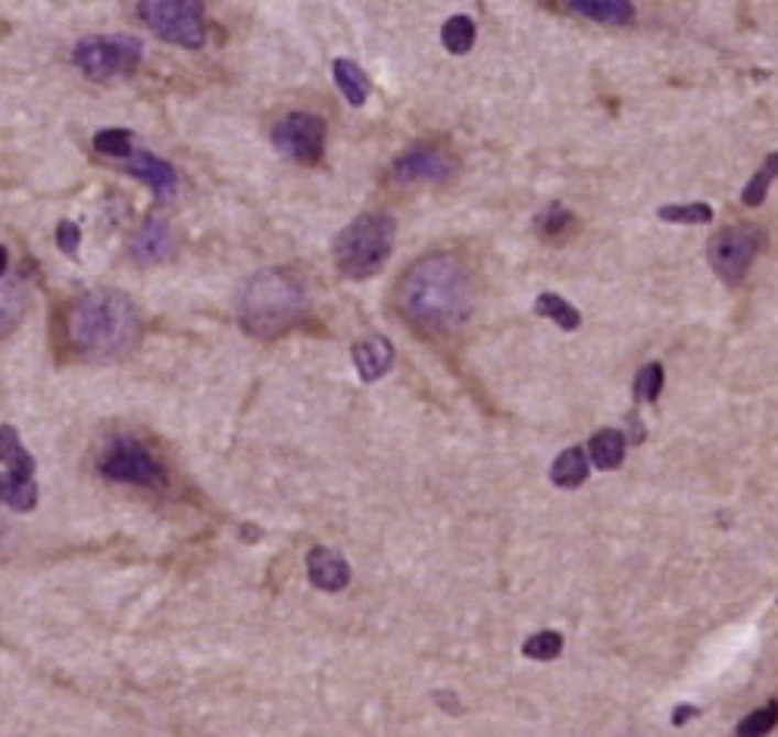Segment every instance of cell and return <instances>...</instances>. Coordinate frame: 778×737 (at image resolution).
<instances>
[{"label": "cell", "mask_w": 778, "mask_h": 737, "mask_svg": "<svg viewBox=\"0 0 778 737\" xmlns=\"http://www.w3.org/2000/svg\"><path fill=\"white\" fill-rule=\"evenodd\" d=\"M132 141L135 135L129 129H103L95 135V151L110 160H129L132 156Z\"/></svg>", "instance_id": "27"}, {"label": "cell", "mask_w": 778, "mask_h": 737, "mask_svg": "<svg viewBox=\"0 0 778 737\" xmlns=\"http://www.w3.org/2000/svg\"><path fill=\"white\" fill-rule=\"evenodd\" d=\"M572 226H576V216L569 213L563 204H550L535 219V232L541 238H563V234L572 232Z\"/></svg>", "instance_id": "25"}, {"label": "cell", "mask_w": 778, "mask_h": 737, "mask_svg": "<svg viewBox=\"0 0 778 737\" xmlns=\"http://www.w3.org/2000/svg\"><path fill=\"white\" fill-rule=\"evenodd\" d=\"M625 460V435L616 428H601L591 441H588V463H594L603 472L623 466Z\"/></svg>", "instance_id": "18"}, {"label": "cell", "mask_w": 778, "mask_h": 737, "mask_svg": "<svg viewBox=\"0 0 778 737\" xmlns=\"http://www.w3.org/2000/svg\"><path fill=\"white\" fill-rule=\"evenodd\" d=\"M523 653H526L528 660L538 662L557 660V657L563 653V635H560V631H538V635H532V638L523 644Z\"/></svg>", "instance_id": "28"}, {"label": "cell", "mask_w": 778, "mask_h": 737, "mask_svg": "<svg viewBox=\"0 0 778 737\" xmlns=\"http://www.w3.org/2000/svg\"><path fill=\"white\" fill-rule=\"evenodd\" d=\"M100 475L107 482L135 487H163L166 485V466L144 441H138L132 435L117 438L113 444L100 453Z\"/></svg>", "instance_id": "6"}, {"label": "cell", "mask_w": 778, "mask_h": 737, "mask_svg": "<svg viewBox=\"0 0 778 737\" xmlns=\"http://www.w3.org/2000/svg\"><path fill=\"white\" fill-rule=\"evenodd\" d=\"M273 144L300 166H316L326 154V122L316 113H288L275 122Z\"/></svg>", "instance_id": "9"}, {"label": "cell", "mask_w": 778, "mask_h": 737, "mask_svg": "<svg viewBox=\"0 0 778 737\" xmlns=\"http://www.w3.org/2000/svg\"><path fill=\"white\" fill-rule=\"evenodd\" d=\"M331 73H335V85H338V91L348 98L351 107H363V103L370 100V91H372L370 76H366L353 59H335Z\"/></svg>", "instance_id": "19"}, {"label": "cell", "mask_w": 778, "mask_h": 737, "mask_svg": "<svg viewBox=\"0 0 778 737\" xmlns=\"http://www.w3.org/2000/svg\"><path fill=\"white\" fill-rule=\"evenodd\" d=\"M307 575H310L313 587L338 594L351 584V565L331 547H313L307 553Z\"/></svg>", "instance_id": "11"}, {"label": "cell", "mask_w": 778, "mask_h": 737, "mask_svg": "<svg viewBox=\"0 0 778 737\" xmlns=\"http://www.w3.org/2000/svg\"><path fill=\"white\" fill-rule=\"evenodd\" d=\"M662 222H684V226H706L713 222V207L710 204H666L660 207Z\"/></svg>", "instance_id": "26"}, {"label": "cell", "mask_w": 778, "mask_h": 737, "mask_svg": "<svg viewBox=\"0 0 778 737\" xmlns=\"http://www.w3.org/2000/svg\"><path fill=\"white\" fill-rule=\"evenodd\" d=\"M569 13L601 25H628L635 20V3L628 0H569Z\"/></svg>", "instance_id": "16"}, {"label": "cell", "mask_w": 778, "mask_h": 737, "mask_svg": "<svg viewBox=\"0 0 778 737\" xmlns=\"http://www.w3.org/2000/svg\"><path fill=\"white\" fill-rule=\"evenodd\" d=\"M138 16L156 38L197 51L207 41L204 3L197 0H144L138 3Z\"/></svg>", "instance_id": "5"}, {"label": "cell", "mask_w": 778, "mask_h": 737, "mask_svg": "<svg viewBox=\"0 0 778 737\" xmlns=\"http://www.w3.org/2000/svg\"><path fill=\"white\" fill-rule=\"evenodd\" d=\"M304 312H307V288L304 278L288 266L260 270L248 278L238 297L241 329L263 341L300 326Z\"/></svg>", "instance_id": "3"}, {"label": "cell", "mask_w": 778, "mask_h": 737, "mask_svg": "<svg viewBox=\"0 0 778 737\" xmlns=\"http://www.w3.org/2000/svg\"><path fill=\"white\" fill-rule=\"evenodd\" d=\"M7 263H10V256H7V248L0 244V278H3V272H7Z\"/></svg>", "instance_id": "33"}, {"label": "cell", "mask_w": 778, "mask_h": 737, "mask_svg": "<svg viewBox=\"0 0 778 737\" xmlns=\"http://www.w3.org/2000/svg\"><path fill=\"white\" fill-rule=\"evenodd\" d=\"M141 312L129 294L113 288L85 292L66 312V341L85 360L129 356L141 341Z\"/></svg>", "instance_id": "2"}, {"label": "cell", "mask_w": 778, "mask_h": 737, "mask_svg": "<svg viewBox=\"0 0 778 737\" xmlns=\"http://www.w3.org/2000/svg\"><path fill=\"white\" fill-rule=\"evenodd\" d=\"M0 504L17 509V513H32L39 506L35 472H13V469H7L0 475Z\"/></svg>", "instance_id": "15"}, {"label": "cell", "mask_w": 778, "mask_h": 737, "mask_svg": "<svg viewBox=\"0 0 778 737\" xmlns=\"http://www.w3.org/2000/svg\"><path fill=\"white\" fill-rule=\"evenodd\" d=\"M776 175H778V154H769L766 156V163H763L757 173L750 175V182L744 185V191H741V204H744V207H763V204H766V195H769V188H772V182H776Z\"/></svg>", "instance_id": "22"}, {"label": "cell", "mask_w": 778, "mask_h": 737, "mask_svg": "<svg viewBox=\"0 0 778 737\" xmlns=\"http://www.w3.org/2000/svg\"><path fill=\"white\" fill-rule=\"evenodd\" d=\"M441 44L448 47L453 57L469 54L472 44H475V22L469 20V16H450L445 22V29H441Z\"/></svg>", "instance_id": "23"}, {"label": "cell", "mask_w": 778, "mask_h": 737, "mask_svg": "<svg viewBox=\"0 0 778 737\" xmlns=\"http://www.w3.org/2000/svg\"><path fill=\"white\" fill-rule=\"evenodd\" d=\"M397 241V219L388 213H363L335 238V266L344 278L363 282L388 266Z\"/></svg>", "instance_id": "4"}, {"label": "cell", "mask_w": 778, "mask_h": 737, "mask_svg": "<svg viewBox=\"0 0 778 737\" xmlns=\"http://www.w3.org/2000/svg\"><path fill=\"white\" fill-rule=\"evenodd\" d=\"M144 54V44L135 35H95L81 38L73 51V63L95 81L132 73Z\"/></svg>", "instance_id": "7"}, {"label": "cell", "mask_w": 778, "mask_h": 737, "mask_svg": "<svg viewBox=\"0 0 778 737\" xmlns=\"http://www.w3.org/2000/svg\"><path fill=\"white\" fill-rule=\"evenodd\" d=\"M0 463H7L13 472H35V457L22 444L20 431L13 426H0Z\"/></svg>", "instance_id": "21"}, {"label": "cell", "mask_w": 778, "mask_h": 737, "mask_svg": "<svg viewBox=\"0 0 778 737\" xmlns=\"http://www.w3.org/2000/svg\"><path fill=\"white\" fill-rule=\"evenodd\" d=\"M353 366L360 372V378L372 385L379 382L382 375H388L391 366H394V344H391L385 334H370L363 341H357L351 348Z\"/></svg>", "instance_id": "13"}, {"label": "cell", "mask_w": 778, "mask_h": 737, "mask_svg": "<svg viewBox=\"0 0 778 737\" xmlns=\"http://www.w3.org/2000/svg\"><path fill=\"white\" fill-rule=\"evenodd\" d=\"M694 716H701V710H698V706H691V703H681L679 710L672 713V725H676V728H681L688 718H694Z\"/></svg>", "instance_id": "32"}, {"label": "cell", "mask_w": 778, "mask_h": 737, "mask_svg": "<svg viewBox=\"0 0 778 737\" xmlns=\"http://www.w3.org/2000/svg\"><path fill=\"white\" fill-rule=\"evenodd\" d=\"M588 472H591V463H588L584 447H566L550 466V482L563 491H576L588 482Z\"/></svg>", "instance_id": "17"}, {"label": "cell", "mask_w": 778, "mask_h": 737, "mask_svg": "<svg viewBox=\"0 0 778 737\" xmlns=\"http://www.w3.org/2000/svg\"><path fill=\"white\" fill-rule=\"evenodd\" d=\"M453 173H457V156H450L448 151H441V147H435V144H423V147L409 151V154H404L391 166V178H394L397 185L448 182Z\"/></svg>", "instance_id": "10"}, {"label": "cell", "mask_w": 778, "mask_h": 737, "mask_svg": "<svg viewBox=\"0 0 778 737\" xmlns=\"http://www.w3.org/2000/svg\"><path fill=\"white\" fill-rule=\"evenodd\" d=\"M662 382H666V372H662L660 363H647V366L635 375V400H638V404H657Z\"/></svg>", "instance_id": "29"}, {"label": "cell", "mask_w": 778, "mask_h": 737, "mask_svg": "<svg viewBox=\"0 0 778 737\" xmlns=\"http://www.w3.org/2000/svg\"><path fill=\"white\" fill-rule=\"evenodd\" d=\"M535 312L550 319V322H557L563 331H576L582 326V312L576 310L569 300H563L560 294H538L535 297Z\"/></svg>", "instance_id": "20"}, {"label": "cell", "mask_w": 778, "mask_h": 737, "mask_svg": "<svg viewBox=\"0 0 778 737\" xmlns=\"http://www.w3.org/2000/svg\"><path fill=\"white\" fill-rule=\"evenodd\" d=\"M759 244H763V234L754 226H732L720 232L710 248H706V256H710V266L713 272L720 275L725 285H741L744 275L750 270L754 256L759 253Z\"/></svg>", "instance_id": "8"}, {"label": "cell", "mask_w": 778, "mask_h": 737, "mask_svg": "<svg viewBox=\"0 0 778 737\" xmlns=\"http://www.w3.org/2000/svg\"><path fill=\"white\" fill-rule=\"evenodd\" d=\"M778 722V706L776 703H766L759 706L757 713H750L747 718H741L738 725V737H766Z\"/></svg>", "instance_id": "30"}, {"label": "cell", "mask_w": 778, "mask_h": 737, "mask_svg": "<svg viewBox=\"0 0 778 737\" xmlns=\"http://www.w3.org/2000/svg\"><path fill=\"white\" fill-rule=\"evenodd\" d=\"M475 310L472 270L453 253H428L416 260L397 285V312L426 334H450Z\"/></svg>", "instance_id": "1"}, {"label": "cell", "mask_w": 778, "mask_h": 737, "mask_svg": "<svg viewBox=\"0 0 778 737\" xmlns=\"http://www.w3.org/2000/svg\"><path fill=\"white\" fill-rule=\"evenodd\" d=\"M78 244H81V232H78L76 222H69V219H63L57 226V248L66 256H76L78 253Z\"/></svg>", "instance_id": "31"}, {"label": "cell", "mask_w": 778, "mask_h": 737, "mask_svg": "<svg viewBox=\"0 0 778 737\" xmlns=\"http://www.w3.org/2000/svg\"><path fill=\"white\" fill-rule=\"evenodd\" d=\"M173 253V229L166 219H147L141 226V232L132 241V256H135L138 266H156L163 263L166 256Z\"/></svg>", "instance_id": "14"}, {"label": "cell", "mask_w": 778, "mask_h": 737, "mask_svg": "<svg viewBox=\"0 0 778 737\" xmlns=\"http://www.w3.org/2000/svg\"><path fill=\"white\" fill-rule=\"evenodd\" d=\"M22 312H25V297H22L20 285L0 278V334L17 329L22 322Z\"/></svg>", "instance_id": "24"}, {"label": "cell", "mask_w": 778, "mask_h": 737, "mask_svg": "<svg viewBox=\"0 0 778 737\" xmlns=\"http://www.w3.org/2000/svg\"><path fill=\"white\" fill-rule=\"evenodd\" d=\"M125 173L135 175L138 182H144L151 191L156 195V200H173L178 191V173L154 154H132L125 160Z\"/></svg>", "instance_id": "12"}]
</instances>
